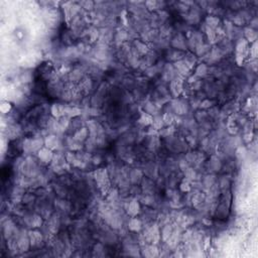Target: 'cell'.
Masks as SVG:
<instances>
[{
    "instance_id": "1",
    "label": "cell",
    "mask_w": 258,
    "mask_h": 258,
    "mask_svg": "<svg viewBox=\"0 0 258 258\" xmlns=\"http://www.w3.org/2000/svg\"><path fill=\"white\" fill-rule=\"evenodd\" d=\"M94 177H95V181L98 184L99 189L102 191V193L106 194L107 191L109 190L110 187V181H109V177H108L106 170H104V168L97 170L95 173H94Z\"/></svg>"
},
{
    "instance_id": "2",
    "label": "cell",
    "mask_w": 258,
    "mask_h": 258,
    "mask_svg": "<svg viewBox=\"0 0 258 258\" xmlns=\"http://www.w3.org/2000/svg\"><path fill=\"white\" fill-rule=\"evenodd\" d=\"M171 91L175 96H179L182 91V82L181 79H175L171 83Z\"/></svg>"
},
{
    "instance_id": "3",
    "label": "cell",
    "mask_w": 258,
    "mask_h": 258,
    "mask_svg": "<svg viewBox=\"0 0 258 258\" xmlns=\"http://www.w3.org/2000/svg\"><path fill=\"white\" fill-rule=\"evenodd\" d=\"M41 146V141L40 140L32 139V140H26L24 142V149L27 151H34L37 150Z\"/></svg>"
},
{
    "instance_id": "4",
    "label": "cell",
    "mask_w": 258,
    "mask_h": 258,
    "mask_svg": "<svg viewBox=\"0 0 258 258\" xmlns=\"http://www.w3.org/2000/svg\"><path fill=\"white\" fill-rule=\"evenodd\" d=\"M39 157L40 161H43L44 162H49L50 161V159L53 158V153H51L50 149L43 148L39 151Z\"/></svg>"
},
{
    "instance_id": "5",
    "label": "cell",
    "mask_w": 258,
    "mask_h": 258,
    "mask_svg": "<svg viewBox=\"0 0 258 258\" xmlns=\"http://www.w3.org/2000/svg\"><path fill=\"white\" fill-rule=\"evenodd\" d=\"M51 114L57 118L63 117L65 115V106L61 104H54L51 107Z\"/></svg>"
},
{
    "instance_id": "6",
    "label": "cell",
    "mask_w": 258,
    "mask_h": 258,
    "mask_svg": "<svg viewBox=\"0 0 258 258\" xmlns=\"http://www.w3.org/2000/svg\"><path fill=\"white\" fill-rule=\"evenodd\" d=\"M152 121H153V118L150 114L148 113H141V116H140L139 118V122L143 125H150L152 124Z\"/></svg>"
},
{
    "instance_id": "7",
    "label": "cell",
    "mask_w": 258,
    "mask_h": 258,
    "mask_svg": "<svg viewBox=\"0 0 258 258\" xmlns=\"http://www.w3.org/2000/svg\"><path fill=\"white\" fill-rule=\"evenodd\" d=\"M140 228H141V222L137 219H131L129 222V229L132 230V231H139Z\"/></svg>"
},
{
    "instance_id": "8",
    "label": "cell",
    "mask_w": 258,
    "mask_h": 258,
    "mask_svg": "<svg viewBox=\"0 0 258 258\" xmlns=\"http://www.w3.org/2000/svg\"><path fill=\"white\" fill-rule=\"evenodd\" d=\"M139 212V205L137 202H131L129 204V208H128V213L132 216H135Z\"/></svg>"
},
{
    "instance_id": "9",
    "label": "cell",
    "mask_w": 258,
    "mask_h": 258,
    "mask_svg": "<svg viewBox=\"0 0 258 258\" xmlns=\"http://www.w3.org/2000/svg\"><path fill=\"white\" fill-rule=\"evenodd\" d=\"M45 144H46V146H48L50 149H53L55 147H57L58 146V139L57 137H55V136H50L46 138L45 140Z\"/></svg>"
},
{
    "instance_id": "10",
    "label": "cell",
    "mask_w": 258,
    "mask_h": 258,
    "mask_svg": "<svg viewBox=\"0 0 258 258\" xmlns=\"http://www.w3.org/2000/svg\"><path fill=\"white\" fill-rule=\"evenodd\" d=\"M87 134H88L87 129L86 128H82L81 130H79L78 132L75 134V139L79 140V141H83V140L86 139Z\"/></svg>"
},
{
    "instance_id": "11",
    "label": "cell",
    "mask_w": 258,
    "mask_h": 258,
    "mask_svg": "<svg viewBox=\"0 0 258 258\" xmlns=\"http://www.w3.org/2000/svg\"><path fill=\"white\" fill-rule=\"evenodd\" d=\"M207 24L208 26L210 27V29H215V27H217L218 24H219V19L217 17H214V16H210L207 18Z\"/></svg>"
},
{
    "instance_id": "12",
    "label": "cell",
    "mask_w": 258,
    "mask_h": 258,
    "mask_svg": "<svg viewBox=\"0 0 258 258\" xmlns=\"http://www.w3.org/2000/svg\"><path fill=\"white\" fill-rule=\"evenodd\" d=\"M163 124H165V123H163V120H162L161 117L157 116V117H155V118H153L152 126H153V128H154V129H156V130L161 129V128H162V126H163Z\"/></svg>"
},
{
    "instance_id": "13",
    "label": "cell",
    "mask_w": 258,
    "mask_h": 258,
    "mask_svg": "<svg viewBox=\"0 0 258 258\" xmlns=\"http://www.w3.org/2000/svg\"><path fill=\"white\" fill-rule=\"evenodd\" d=\"M206 73H207V67L205 65H200L196 70V76H205Z\"/></svg>"
},
{
    "instance_id": "14",
    "label": "cell",
    "mask_w": 258,
    "mask_h": 258,
    "mask_svg": "<svg viewBox=\"0 0 258 258\" xmlns=\"http://www.w3.org/2000/svg\"><path fill=\"white\" fill-rule=\"evenodd\" d=\"M41 240V236L39 233L37 232H32L30 233V241H31V244H35L39 241Z\"/></svg>"
},
{
    "instance_id": "15",
    "label": "cell",
    "mask_w": 258,
    "mask_h": 258,
    "mask_svg": "<svg viewBox=\"0 0 258 258\" xmlns=\"http://www.w3.org/2000/svg\"><path fill=\"white\" fill-rule=\"evenodd\" d=\"M162 120H163V123H165L166 125H171L172 123V121H173V117H172V115L167 113V114L163 115Z\"/></svg>"
},
{
    "instance_id": "16",
    "label": "cell",
    "mask_w": 258,
    "mask_h": 258,
    "mask_svg": "<svg viewBox=\"0 0 258 258\" xmlns=\"http://www.w3.org/2000/svg\"><path fill=\"white\" fill-rule=\"evenodd\" d=\"M181 190L182 192H189L191 190V187H190L189 182H187V181L182 182V184H181Z\"/></svg>"
},
{
    "instance_id": "17",
    "label": "cell",
    "mask_w": 258,
    "mask_h": 258,
    "mask_svg": "<svg viewBox=\"0 0 258 258\" xmlns=\"http://www.w3.org/2000/svg\"><path fill=\"white\" fill-rule=\"evenodd\" d=\"M246 34L248 36V39H249V41H253V40H255L256 39V34L253 30L250 29V34L249 32H246Z\"/></svg>"
},
{
    "instance_id": "18",
    "label": "cell",
    "mask_w": 258,
    "mask_h": 258,
    "mask_svg": "<svg viewBox=\"0 0 258 258\" xmlns=\"http://www.w3.org/2000/svg\"><path fill=\"white\" fill-rule=\"evenodd\" d=\"M34 227H39V225L41 223V220H40V218L39 217H37V216H35V217L34 218Z\"/></svg>"
}]
</instances>
